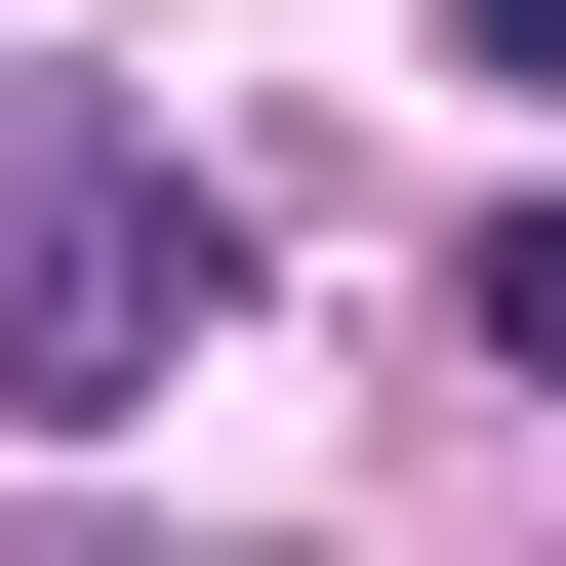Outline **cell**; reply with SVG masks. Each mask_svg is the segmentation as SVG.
<instances>
[{"instance_id":"6da1fadb","label":"cell","mask_w":566,"mask_h":566,"mask_svg":"<svg viewBox=\"0 0 566 566\" xmlns=\"http://www.w3.org/2000/svg\"><path fill=\"white\" fill-rule=\"evenodd\" d=\"M202 324H243V202H202L163 122H82V82H0V405L82 446V405H163Z\"/></svg>"},{"instance_id":"7a4b0ae2","label":"cell","mask_w":566,"mask_h":566,"mask_svg":"<svg viewBox=\"0 0 566 566\" xmlns=\"http://www.w3.org/2000/svg\"><path fill=\"white\" fill-rule=\"evenodd\" d=\"M446 324H485V365L566 405V202H485V283H446Z\"/></svg>"},{"instance_id":"3957f363","label":"cell","mask_w":566,"mask_h":566,"mask_svg":"<svg viewBox=\"0 0 566 566\" xmlns=\"http://www.w3.org/2000/svg\"><path fill=\"white\" fill-rule=\"evenodd\" d=\"M446 82H526V122H566V0H446Z\"/></svg>"}]
</instances>
